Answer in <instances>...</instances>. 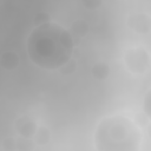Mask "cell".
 I'll return each mask as SVG.
<instances>
[{
    "label": "cell",
    "mask_w": 151,
    "mask_h": 151,
    "mask_svg": "<svg viewBox=\"0 0 151 151\" xmlns=\"http://www.w3.org/2000/svg\"><path fill=\"white\" fill-rule=\"evenodd\" d=\"M26 50L34 65L45 70H57L70 60L73 38L61 25L42 22L29 33Z\"/></svg>",
    "instance_id": "6da1fadb"
},
{
    "label": "cell",
    "mask_w": 151,
    "mask_h": 151,
    "mask_svg": "<svg viewBox=\"0 0 151 151\" xmlns=\"http://www.w3.org/2000/svg\"><path fill=\"white\" fill-rule=\"evenodd\" d=\"M142 133L127 117L111 116L104 118L94 132L97 151H138Z\"/></svg>",
    "instance_id": "7a4b0ae2"
},
{
    "label": "cell",
    "mask_w": 151,
    "mask_h": 151,
    "mask_svg": "<svg viewBox=\"0 0 151 151\" xmlns=\"http://www.w3.org/2000/svg\"><path fill=\"white\" fill-rule=\"evenodd\" d=\"M125 61L127 67L136 73L143 72L145 68H147L149 65V57L147 53L142 48H133L127 51L125 55Z\"/></svg>",
    "instance_id": "3957f363"
},
{
    "label": "cell",
    "mask_w": 151,
    "mask_h": 151,
    "mask_svg": "<svg viewBox=\"0 0 151 151\" xmlns=\"http://www.w3.org/2000/svg\"><path fill=\"white\" fill-rule=\"evenodd\" d=\"M1 64L5 68H14L18 65V58L14 53H11V58H7L6 53L1 57Z\"/></svg>",
    "instance_id": "277c9868"
},
{
    "label": "cell",
    "mask_w": 151,
    "mask_h": 151,
    "mask_svg": "<svg viewBox=\"0 0 151 151\" xmlns=\"http://www.w3.org/2000/svg\"><path fill=\"white\" fill-rule=\"evenodd\" d=\"M92 72H93V74H94L97 78L103 79V78H105V77L107 76V73H109V67H107V65H105V64H97V65L92 68Z\"/></svg>",
    "instance_id": "5b68a950"
}]
</instances>
